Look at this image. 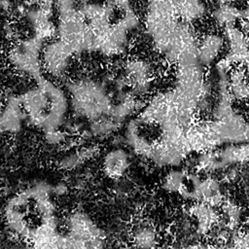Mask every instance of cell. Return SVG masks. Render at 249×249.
<instances>
[{
    "mask_svg": "<svg viewBox=\"0 0 249 249\" xmlns=\"http://www.w3.org/2000/svg\"><path fill=\"white\" fill-rule=\"evenodd\" d=\"M221 208L225 218V226L229 230L234 231L240 223L241 210L239 206L232 200L225 198V200L221 204Z\"/></svg>",
    "mask_w": 249,
    "mask_h": 249,
    "instance_id": "cell-8",
    "label": "cell"
},
{
    "mask_svg": "<svg viewBox=\"0 0 249 249\" xmlns=\"http://www.w3.org/2000/svg\"><path fill=\"white\" fill-rule=\"evenodd\" d=\"M132 242L137 247H154L158 242V233L150 225H141L132 234Z\"/></svg>",
    "mask_w": 249,
    "mask_h": 249,
    "instance_id": "cell-7",
    "label": "cell"
},
{
    "mask_svg": "<svg viewBox=\"0 0 249 249\" xmlns=\"http://www.w3.org/2000/svg\"><path fill=\"white\" fill-rule=\"evenodd\" d=\"M213 171L231 165L249 162V140L239 145L228 146L219 150H211Z\"/></svg>",
    "mask_w": 249,
    "mask_h": 249,
    "instance_id": "cell-2",
    "label": "cell"
},
{
    "mask_svg": "<svg viewBox=\"0 0 249 249\" xmlns=\"http://www.w3.org/2000/svg\"><path fill=\"white\" fill-rule=\"evenodd\" d=\"M248 118H249V109H248Z\"/></svg>",
    "mask_w": 249,
    "mask_h": 249,
    "instance_id": "cell-11",
    "label": "cell"
},
{
    "mask_svg": "<svg viewBox=\"0 0 249 249\" xmlns=\"http://www.w3.org/2000/svg\"><path fill=\"white\" fill-rule=\"evenodd\" d=\"M73 52L64 42H55L42 49L41 59L43 72L45 71L53 79H59L66 75Z\"/></svg>",
    "mask_w": 249,
    "mask_h": 249,
    "instance_id": "cell-1",
    "label": "cell"
},
{
    "mask_svg": "<svg viewBox=\"0 0 249 249\" xmlns=\"http://www.w3.org/2000/svg\"><path fill=\"white\" fill-rule=\"evenodd\" d=\"M130 164V158L127 152L121 147L108 151L102 160L104 173L111 179L122 178Z\"/></svg>",
    "mask_w": 249,
    "mask_h": 249,
    "instance_id": "cell-3",
    "label": "cell"
},
{
    "mask_svg": "<svg viewBox=\"0 0 249 249\" xmlns=\"http://www.w3.org/2000/svg\"><path fill=\"white\" fill-rule=\"evenodd\" d=\"M246 231L237 232L235 235L232 237V245L234 247H244V248H249V214L247 217V222H246Z\"/></svg>",
    "mask_w": 249,
    "mask_h": 249,
    "instance_id": "cell-10",
    "label": "cell"
},
{
    "mask_svg": "<svg viewBox=\"0 0 249 249\" xmlns=\"http://www.w3.org/2000/svg\"><path fill=\"white\" fill-rule=\"evenodd\" d=\"M186 176L182 170H170L163 178L162 188L169 193H178L186 181Z\"/></svg>",
    "mask_w": 249,
    "mask_h": 249,
    "instance_id": "cell-9",
    "label": "cell"
},
{
    "mask_svg": "<svg viewBox=\"0 0 249 249\" xmlns=\"http://www.w3.org/2000/svg\"><path fill=\"white\" fill-rule=\"evenodd\" d=\"M224 45L223 38L217 34L205 36L197 47V59L203 66L211 65L218 57Z\"/></svg>",
    "mask_w": 249,
    "mask_h": 249,
    "instance_id": "cell-6",
    "label": "cell"
},
{
    "mask_svg": "<svg viewBox=\"0 0 249 249\" xmlns=\"http://www.w3.org/2000/svg\"><path fill=\"white\" fill-rule=\"evenodd\" d=\"M228 81L232 98L249 100V77L243 65H234L228 75Z\"/></svg>",
    "mask_w": 249,
    "mask_h": 249,
    "instance_id": "cell-5",
    "label": "cell"
},
{
    "mask_svg": "<svg viewBox=\"0 0 249 249\" xmlns=\"http://www.w3.org/2000/svg\"><path fill=\"white\" fill-rule=\"evenodd\" d=\"M189 213L196 221L198 234H206L211 231L219 221V215L215 208L202 201H196L192 204Z\"/></svg>",
    "mask_w": 249,
    "mask_h": 249,
    "instance_id": "cell-4",
    "label": "cell"
}]
</instances>
